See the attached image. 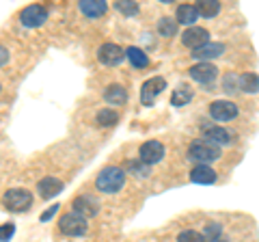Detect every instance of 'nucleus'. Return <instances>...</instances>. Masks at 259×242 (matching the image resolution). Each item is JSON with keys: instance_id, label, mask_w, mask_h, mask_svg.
<instances>
[{"instance_id": "obj_31", "label": "nucleus", "mask_w": 259, "mask_h": 242, "mask_svg": "<svg viewBox=\"0 0 259 242\" xmlns=\"http://www.w3.org/2000/svg\"><path fill=\"white\" fill-rule=\"evenodd\" d=\"M223 89L227 93H236L238 91V78L229 74V76H225V83H223Z\"/></svg>"}, {"instance_id": "obj_8", "label": "nucleus", "mask_w": 259, "mask_h": 242, "mask_svg": "<svg viewBox=\"0 0 259 242\" xmlns=\"http://www.w3.org/2000/svg\"><path fill=\"white\" fill-rule=\"evenodd\" d=\"M164 158V145H162L160 141H147L141 145L139 149V160L141 163H145L147 167L160 163V160Z\"/></svg>"}, {"instance_id": "obj_21", "label": "nucleus", "mask_w": 259, "mask_h": 242, "mask_svg": "<svg viewBox=\"0 0 259 242\" xmlns=\"http://www.w3.org/2000/svg\"><path fill=\"white\" fill-rule=\"evenodd\" d=\"M194 9H197V15L216 18V15L221 13V3H216V0H199V3L194 5Z\"/></svg>"}, {"instance_id": "obj_22", "label": "nucleus", "mask_w": 259, "mask_h": 242, "mask_svg": "<svg viewBox=\"0 0 259 242\" xmlns=\"http://www.w3.org/2000/svg\"><path fill=\"white\" fill-rule=\"evenodd\" d=\"M190 100H192V89L188 85H182L180 89H175L173 95H171V104H173V106H177V108L186 106Z\"/></svg>"}, {"instance_id": "obj_33", "label": "nucleus", "mask_w": 259, "mask_h": 242, "mask_svg": "<svg viewBox=\"0 0 259 242\" xmlns=\"http://www.w3.org/2000/svg\"><path fill=\"white\" fill-rule=\"evenodd\" d=\"M9 50H7V48L5 46H0V67H5L7 65V63H9Z\"/></svg>"}, {"instance_id": "obj_7", "label": "nucleus", "mask_w": 259, "mask_h": 242, "mask_svg": "<svg viewBox=\"0 0 259 242\" xmlns=\"http://www.w3.org/2000/svg\"><path fill=\"white\" fill-rule=\"evenodd\" d=\"M166 89V80L162 78V76H153L149 80H145V85L141 89V102H143V106H151L153 100L158 98V95L162 93Z\"/></svg>"}, {"instance_id": "obj_10", "label": "nucleus", "mask_w": 259, "mask_h": 242, "mask_svg": "<svg viewBox=\"0 0 259 242\" xmlns=\"http://www.w3.org/2000/svg\"><path fill=\"white\" fill-rule=\"evenodd\" d=\"M201 132H203V136H205L203 141L216 145V147L231 143V132L225 130V128H221V126H216V124H205L203 128H201Z\"/></svg>"}, {"instance_id": "obj_25", "label": "nucleus", "mask_w": 259, "mask_h": 242, "mask_svg": "<svg viewBox=\"0 0 259 242\" xmlns=\"http://www.w3.org/2000/svg\"><path fill=\"white\" fill-rule=\"evenodd\" d=\"M158 33L162 37H175L177 35V22L173 18H162L158 22Z\"/></svg>"}, {"instance_id": "obj_23", "label": "nucleus", "mask_w": 259, "mask_h": 242, "mask_svg": "<svg viewBox=\"0 0 259 242\" xmlns=\"http://www.w3.org/2000/svg\"><path fill=\"white\" fill-rule=\"evenodd\" d=\"M95 121H97V126L100 128H110V126H115L119 121V115L112 108H102L100 112H97Z\"/></svg>"}, {"instance_id": "obj_19", "label": "nucleus", "mask_w": 259, "mask_h": 242, "mask_svg": "<svg viewBox=\"0 0 259 242\" xmlns=\"http://www.w3.org/2000/svg\"><path fill=\"white\" fill-rule=\"evenodd\" d=\"M123 52H125V59L130 61V65H134L136 69H141V67H147V65H149V56L145 54L141 48L132 46V48H127V50H123Z\"/></svg>"}, {"instance_id": "obj_30", "label": "nucleus", "mask_w": 259, "mask_h": 242, "mask_svg": "<svg viewBox=\"0 0 259 242\" xmlns=\"http://www.w3.org/2000/svg\"><path fill=\"white\" fill-rule=\"evenodd\" d=\"M15 233V225L13 223H7V225H0V242H9Z\"/></svg>"}, {"instance_id": "obj_16", "label": "nucleus", "mask_w": 259, "mask_h": 242, "mask_svg": "<svg viewBox=\"0 0 259 242\" xmlns=\"http://www.w3.org/2000/svg\"><path fill=\"white\" fill-rule=\"evenodd\" d=\"M63 188H65L63 182L56 180V177H44V180H39V184H37V192H39V195H41L44 199L56 197Z\"/></svg>"}, {"instance_id": "obj_5", "label": "nucleus", "mask_w": 259, "mask_h": 242, "mask_svg": "<svg viewBox=\"0 0 259 242\" xmlns=\"http://www.w3.org/2000/svg\"><path fill=\"white\" fill-rule=\"evenodd\" d=\"M46 20H48V9L44 5H30L20 13V22H22V26H26V28L44 26Z\"/></svg>"}, {"instance_id": "obj_18", "label": "nucleus", "mask_w": 259, "mask_h": 242, "mask_svg": "<svg viewBox=\"0 0 259 242\" xmlns=\"http://www.w3.org/2000/svg\"><path fill=\"white\" fill-rule=\"evenodd\" d=\"M104 100L112 104V106H123L127 102V91L121 85H110V87H106V91H104Z\"/></svg>"}, {"instance_id": "obj_20", "label": "nucleus", "mask_w": 259, "mask_h": 242, "mask_svg": "<svg viewBox=\"0 0 259 242\" xmlns=\"http://www.w3.org/2000/svg\"><path fill=\"white\" fill-rule=\"evenodd\" d=\"M175 18H177V20H175L177 24H186V26H192V24L199 20V15H197V9H194V5H182V7H177Z\"/></svg>"}, {"instance_id": "obj_27", "label": "nucleus", "mask_w": 259, "mask_h": 242, "mask_svg": "<svg viewBox=\"0 0 259 242\" xmlns=\"http://www.w3.org/2000/svg\"><path fill=\"white\" fill-rule=\"evenodd\" d=\"M221 231H223V227L218 223H209L205 227V231L201 233V238H203V242H216L218 236H221Z\"/></svg>"}, {"instance_id": "obj_17", "label": "nucleus", "mask_w": 259, "mask_h": 242, "mask_svg": "<svg viewBox=\"0 0 259 242\" xmlns=\"http://www.w3.org/2000/svg\"><path fill=\"white\" fill-rule=\"evenodd\" d=\"M190 180L194 184H214L218 180V175L212 167H207V165H197L190 171Z\"/></svg>"}, {"instance_id": "obj_9", "label": "nucleus", "mask_w": 259, "mask_h": 242, "mask_svg": "<svg viewBox=\"0 0 259 242\" xmlns=\"http://www.w3.org/2000/svg\"><path fill=\"white\" fill-rule=\"evenodd\" d=\"M97 59H100L102 65L115 67V65H119V63L125 59V52L121 50L117 44H102L100 50H97Z\"/></svg>"}, {"instance_id": "obj_32", "label": "nucleus", "mask_w": 259, "mask_h": 242, "mask_svg": "<svg viewBox=\"0 0 259 242\" xmlns=\"http://www.w3.org/2000/svg\"><path fill=\"white\" fill-rule=\"evenodd\" d=\"M59 210H61V206H59V204H54L52 208H48V212H46V214L39 216V221H41V223H48V221H50L56 212H59Z\"/></svg>"}, {"instance_id": "obj_29", "label": "nucleus", "mask_w": 259, "mask_h": 242, "mask_svg": "<svg viewBox=\"0 0 259 242\" xmlns=\"http://www.w3.org/2000/svg\"><path fill=\"white\" fill-rule=\"evenodd\" d=\"M177 242H203V238H201V233H199V231L186 229V231H182L180 236H177Z\"/></svg>"}, {"instance_id": "obj_12", "label": "nucleus", "mask_w": 259, "mask_h": 242, "mask_svg": "<svg viewBox=\"0 0 259 242\" xmlns=\"http://www.w3.org/2000/svg\"><path fill=\"white\" fill-rule=\"evenodd\" d=\"M188 74L192 80H197L199 85H209L216 80L218 69H216V65H212V63H197V65H192L188 69Z\"/></svg>"}, {"instance_id": "obj_24", "label": "nucleus", "mask_w": 259, "mask_h": 242, "mask_svg": "<svg viewBox=\"0 0 259 242\" xmlns=\"http://www.w3.org/2000/svg\"><path fill=\"white\" fill-rule=\"evenodd\" d=\"M257 74H242L238 78V89H242V91L246 93H257Z\"/></svg>"}, {"instance_id": "obj_11", "label": "nucleus", "mask_w": 259, "mask_h": 242, "mask_svg": "<svg viewBox=\"0 0 259 242\" xmlns=\"http://www.w3.org/2000/svg\"><path fill=\"white\" fill-rule=\"evenodd\" d=\"M207 42H209V33L205 28H201V26H190V28H186L182 33V44L186 48H192V50L205 46Z\"/></svg>"}, {"instance_id": "obj_26", "label": "nucleus", "mask_w": 259, "mask_h": 242, "mask_svg": "<svg viewBox=\"0 0 259 242\" xmlns=\"http://www.w3.org/2000/svg\"><path fill=\"white\" fill-rule=\"evenodd\" d=\"M115 9L121 11L125 15V18H134V15H139V3H132V0H119L115 3Z\"/></svg>"}, {"instance_id": "obj_34", "label": "nucleus", "mask_w": 259, "mask_h": 242, "mask_svg": "<svg viewBox=\"0 0 259 242\" xmlns=\"http://www.w3.org/2000/svg\"><path fill=\"white\" fill-rule=\"evenodd\" d=\"M218 242H227V240H218Z\"/></svg>"}, {"instance_id": "obj_14", "label": "nucleus", "mask_w": 259, "mask_h": 242, "mask_svg": "<svg viewBox=\"0 0 259 242\" xmlns=\"http://www.w3.org/2000/svg\"><path fill=\"white\" fill-rule=\"evenodd\" d=\"M74 210H76V214H80L84 219V216H95L100 212V204L91 195H80L74 199Z\"/></svg>"}, {"instance_id": "obj_4", "label": "nucleus", "mask_w": 259, "mask_h": 242, "mask_svg": "<svg viewBox=\"0 0 259 242\" xmlns=\"http://www.w3.org/2000/svg\"><path fill=\"white\" fill-rule=\"evenodd\" d=\"M59 229H61V233H65V236H69V238H80L87 233L89 225H87V219H82L80 214L69 212V214L61 216Z\"/></svg>"}, {"instance_id": "obj_28", "label": "nucleus", "mask_w": 259, "mask_h": 242, "mask_svg": "<svg viewBox=\"0 0 259 242\" xmlns=\"http://www.w3.org/2000/svg\"><path fill=\"white\" fill-rule=\"evenodd\" d=\"M127 169H130V173H134L136 177H147L149 175V167L145 163H141V160H130Z\"/></svg>"}, {"instance_id": "obj_1", "label": "nucleus", "mask_w": 259, "mask_h": 242, "mask_svg": "<svg viewBox=\"0 0 259 242\" xmlns=\"http://www.w3.org/2000/svg\"><path fill=\"white\" fill-rule=\"evenodd\" d=\"M123 184H125V171L121 167L102 169L100 175H97V180H95L97 190L106 192V195H115V192H119L121 188H123Z\"/></svg>"}, {"instance_id": "obj_3", "label": "nucleus", "mask_w": 259, "mask_h": 242, "mask_svg": "<svg viewBox=\"0 0 259 242\" xmlns=\"http://www.w3.org/2000/svg\"><path fill=\"white\" fill-rule=\"evenodd\" d=\"M3 204L9 212H26L32 206V192L26 188H9L3 197Z\"/></svg>"}, {"instance_id": "obj_6", "label": "nucleus", "mask_w": 259, "mask_h": 242, "mask_svg": "<svg viewBox=\"0 0 259 242\" xmlns=\"http://www.w3.org/2000/svg\"><path fill=\"white\" fill-rule=\"evenodd\" d=\"M238 106L229 100H216L209 104V115H212L214 121H221V124H225V121H231L238 117Z\"/></svg>"}, {"instance_id": "obj_15", "label": "nucleus", "mask_w": 259, "mask_h": 242, "mask_svg": "<svg viewBox=\"0 0 259 242\" xmlns=\"http://www.w3.org/2000/svg\"><path fill=\"white\" fill-rule=\"evenodd\" d=\"M78 9L82 11L87 18L95 20V18H102V15L108 11V3L106 0H80Z\"/></svg>"}, {"instance_id": "obj_2", "label": "nucleus", "mask_w": 259, "mask_h": 242, "mask_svg": "<svg viewBox=\"0 0 259 242\" xmlns=\"http://www.w3.org/2000/svg\"><path fill=\"white\" fill-rule=\"evenodd\" d=\"M188 158L194 160L197 165H207L221 158V147L207 143V141H192L188 147Z\"/></svg>"}, {"instance_id": "obj_35", "label": "nucleus", "mask_w": 259, "mask_h": 242, "mask_svg": "<svg viewBox=\"0 0 259 242\" xmlns=\"http://www.w3.org/2000/svg\"><path fill=\"white\" fill-rule=\"evenodd\" d=\"M0 91H3V85H0Z\"/></svg>"}, {"instance_id": "obj_13", "label": "nucleus", "mask_w": 259, "mask_h": 242, "mask_svg": "<svg viewBox=\"0 0 259 242\" xmlns=\"http://www.w3.org/2000/svg\"><path fill=\"white\" fill-rule=\"evenodd\" d=\"M223 54H225V44H214V42H207L205 46L192 50V56L199 63H207L209 59H218V56H223Z\"/></svg>"}]
</instances>
